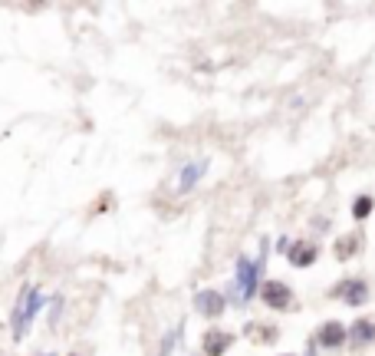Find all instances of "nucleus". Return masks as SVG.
Segmentation results:
<instances>
[{
    "instance_id": "obj_9",
    "label": "nucleus",
    "mask_w": 375,
    "mask_h": 356,
    "mask_svg": "<svg viewBox=\"0 0 375 356\" xmlns=\"http://www.w3.org/2000/svg\"><path fill=\"white\" fill-rule=\"evenodd\" d=\"M227 346H231V333H224V330H211L208 337H204V353L208 356L227 353Z\"/></svg>"
},
{
    "instance_id": "obj_5",
    "label": "nucleus",
    "mask_w": 375,
    "mask_h": 356,
    "mask_svg": "<svg viewBox=\"0 0 375 356\" xmlns=\"http://www.w3.org/2000/svg\"><path fill=\"white\" fill-rule=\"evenodd\" d=\"M316 340H319V346H326V350H336V346L346 343V327L336 323V320H329V323H323V327L316 330Z\"/></svg>"
},
{
    "instance_id": "obj_12",
    "label": "nucleus",
    "mask_w": 375,
    "mask_h": 356,
    "mask_svg": "<svg viewBox=\"0 0 375 356\" xmlns=\"http://www.w3.org/2000/svg\"><path fill=\"white\" fill-rule=\"evenodd\" d=\"M352 211H356V218H365L369 211H372V198H369V195H362V198L356 202V208H352Z\"/></svg>"
},
{
    "instance_id": "obj_7",
    "label": "nucleus",
    "mask_w": 375,
    "mask_h": 356,
    "mask_svg": "<svg viewBox=\"0 0 375 356\" xmlns=\"http://www.w3.org/2000/svg\"><path fill=\"white\" fill-rule=\"evenodd\" d=\"M346 340H352L356 346H365L375 340V323H369V320H356L352 323V330H346Z\"/></svg>"
},
{
    "instance_id": "obj_4",
    "label": "nucleus",
    "mask_w": 375,
    "mask_h": 356,
    "mask_svg": "<svg viewBox=\"0 0 375 356\" xmlns=\"http://www.w3.org/2000/svg\"><path fill=\"white\" fill-rule=\"evenodd\" d=\"M194 310L201 317H221L224 314V297L217 291H201L194 293Z\"/></svg>"
},
{
    "instance_id": "obj_10",
    "label": "nucleus",
    "mask_w": 375,
    "mask_h": 356,
    "mask_svg": "<svg viewBox=\"0 0 375 356\" xmlns=\"http://www.w3.org/2000/svg\"><path fill=\"white\" fill-rule=\"evenodd\" d=\"M201 172H204V162H198V165H188L185 175H181V185H178V188L188 191V188H191V185H194V181L201 178Z\"/></svg>"
},
{
    "instance_id": "obj_2",
    "label": "nucleus",
    "mask_w": 375,
    "mask_h": 356,
    "mask_svg": "<svg viewBox=\"0 0 375 356\" xmlns=\"http://www.w3.org/2000/svg\"><path fill=\"white\" fill-rule=\"evenodd\" d=\"M260 264H263V261L250 264L247 257H240V264H238V287H240V297H244V300H250L253 291H257V274H260Z\"/></svg>"
},
{
    "instance_id": "obj_1",
    "label": "nucleus",
    "mask_w": 375,
    "mask_h": 356,
    "mask_svg": "<svg viewBox=\"0 0 375 356\" xmlns=\"http://www.w3.org/2000/svg\"><path fill=\"white\" fill-rule=\"evenodd\" d=\"M40 307H43V297L33 287H26V304H24V297H20V304L13 310V337L17 340L26 333V327H30V320H33V314H37Z\"/></svg>"
},
{
    "instance_id": "obj_11",
    "label": "nucleus",
    "mask_w": 375,
    "mask_h": 356,
    "mask_svg": "<svg viewBox=\"0 0 375 356\" xmlns=\"http://www.w3.org/2000/svg\"><path fill=\"white\" fill-rule=\"evenodd\" d=\"M356 248H359V238H342L339 248H336V254L339 257H349V251H356Z\"/></svg>"
},
{
    "instance_id": "obj_6",
    "label": "nucleus",
    "mask_w": 375,
    "mask_h": 356,
    "mask_svg": "<svg viewBox=\"0 0 375 356\" xmlns=\"http://www.w3.org/2000/svg\"><path fill=\"white\" fill-rule=\"evenodd\" d=\"M316 244H310V241H297L293 248H290V264L293 267H310L312 261H316Z\"/></svg>"
},
{
    "instance_id": "obj_3",
    "label": "nucleus",
    "mask_w": 375,
    "mask_h": 356,
    "mask_svg": "<svg viewBox=\"0 0 375 356\" xmlns=\"http://www.w3.org/2000/svg\"><path fill=\"white\" fill-rule=\"evenodd\" d=\"M260 293H263V304L274 307V310H287L290 300H293L290 287H287V284H280V280H267Z\"/></svg>"
},
{
    "instance_id": "obj_8",
    "label": "nucleus",
    "mask_w": 375,
    "mask_h": 356,
    "mask_svg": "<svg viewBox=\"0 0 375 356\" xmlns=\"http://www.w3.org/2000/svg\"><path fill=\"white\" fill-rule=\"evenodd\" d=\"M336 293H342V297H346V304H356V307L369 300V291H365L362 280H346V284H339Z\"/></svg>"
}]
</instances>
